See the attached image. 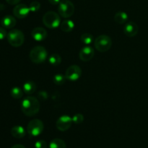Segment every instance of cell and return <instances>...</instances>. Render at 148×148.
Returning a JSON list of instances; mask_svg holds the SVG:
<instances>
[{
    "label": "cell",
    "instance_id": "24",
    "mask_svg": "<svg viewBox=\"0 0 148 148\" xmlns=\"http://www.w3.org/2000/svg\"><path fill=\"white\" fill-rule=\"evenodd\" d=\"M73 123L76 124H79L83 122L84 116L82 114H76L72 117Z\"/></svg>",
    "mask_w": 148,
    "mask_h": 148
},
{
    "label": "cell",
    "instance_id": "12",
    "mask_svg": "<svg viewBox=\"0 0 148 148\" xmlns=\"http://www.w3.org/2000/svg\"><path fill=\"white\" fill-rule=\"evenodd\" d=\"M139 27L134 22H128L124 27V33L128 37H134L138 33Z\"/></svg>",
    "mask_w": 148,
    "mask_h": 148
},
{
    "label": "cell",
    "instance_id": "9",
    "mask_svg": "<svg viewBox=\"0 0 148 148\" xmlns=\"http://www.w3.org/2000/svg\"><path fill=\"white\" fill-rule=\"evenodd\" d=\"M72 118L69 116L64 115L59 117L56 122V128L61 132H65L69 130L72 126Z\"/></svg>",
    "mask_w": 148,
    "mask_h": 148
},
{
    "label": "cell",
    "instance_id": "22",
    "mask_svg": "<svg viewBox=\"0 0 148 148\" xmlns=\"http://www.w3.org/2000/svg\"><path fill=\"white\" fill-rule=\"evenodd\" d=\"M66 78L65 77V75H64L62 74H56L53 76V82L56 85H62L66 82Z\"/></svg>",
    "mask_w": 148,
    "mask_h": 148
},
{
    "label": "cell",
    "instance_id": "30",
    "mask_svg": "<svg viewBox=\"0 0 148 148\" xmlns=\"http://www.w3.org/2000/svg\"><path fill=\"white\" fill-rule=\"evenodd\" d=\"M61 1L62 0H49V3L53 4V5H57V4H59L60 3Z\"/></svg>",
    "mask_w": 148,
    "mask_h": 148
},
{
    "label": "cell",
    "instance_id": "19",
    "mask_svg": "<svg viewBox=\"0 0 148 148\" xmlns=\"http://www.w3.org/2000/svg\"><path fill=\"white\" fill-rule=\"evenodd\" d=\"M49 148H66V145L64 140L56 138L51 141L49 144Z\"/></svg>",
    "mask_w": 148,
    "mask_h": 148
},
{
    "label": "cell",
    "instance_id": "18",
    "mask_svg": "<svg viewBox=\"0 0 148 148\" xmlns=\"http://www.w3.org/2000/svg\"><path fill=\"white\" fill-rule=\"evenodd\" d=\"M114 20L119 24H124L128 20V14L124 12H118L114 16Z\"/></svg>",
    "mask_w": 148,
    "mask_h": 148
},
{
    "label": "cell",
    "instance_id": "5",
    "mask_svg": "<svg viewBox=\"0 0 148 148\" xmlns=\"http://www.w3.org/2000/svg\"><path fill=\"white\" fill-rule=\"evenodd\" d=\"M58 12L61 17L69 18L75 12V6L69 0H62L58 4Z\"/></svg>",
    "mask_w": 148,
    "mask_h": 148
},
{
    "label": "cell",
    "instance_id": "23",
    "mask_svg": "<svg viewBox=\"0 0 148 148\" xmlns=\"http://www.w3.org/2000/svg\"><path fill=\"white\" fill-rule=\"evenodd\" d=\"M80 40L84 44L90 45L92 43V41H93V36H92L90 33H83V34L80 36Z\"/></svg>",
    "mask_w": 148,
    "mask_h": 148
},
{
    "label": "cell",
    "instance_id": "21",
    "mask_svg": "<svg viewBox=\"0 0 148 148\" xmlns=\"http://www.w3.org/2000/svg\"><path fill=\"white\" fill-rule=\"evenodd\" d=\"M10 95L13 98L20 99L23 96V90L19 87H14L10 91Z\"/></svg>",
    "mask_w": 148,
    "mask_h": 148
},
{
    "label": "cell",
    "instance_id": "7",
    "mask_svg": "<svg viewBox=\"0 0 148 148\" xmlns=\"http://www.w3.org/2000/svg\"><path fill=\"white\" fill-rule=\"evenodd\" d=\"M44 125L41 120L33 119L28 123L27 126V132L31 137H38L43 131Z\"/></svg>",
    "mask_w": 148,
    "mask_h": 148
},
{
    "label": "cell",
    "instance_id": "4",
    "mask_svg": "<svg viewBox=\"0 0 148 148\" xmlns=\"http://www.w3.org/2000/svg\"><path fill=\"white\" fill-rule=\"evenodd\" d=\"M7 40L13 47H20L25 41V36L23 32L17 29H12L7 33Z\"/></svg>",
    "mask_w": 148,
    "mask_h": 148
},
{
    "label": "cell",
    "instance_id": "14",
    "mask_svg": "<svg viewBox=\"0 0 148 148\" xmlns=\"http://www.w3.org/2000/svg\"><path fill=\"white\" fill-rule=\"evenodd\" d=\"M1 23L3 27L11 29V28H13V27L15 26L16 20L13 16L6 15L1 19Z\"/></svg>",
    "mask_w": 148,
    "mask_h": 148
},
{
    "label": "cell",
    "instance_id": "17",
    "mask_svg": "<svg viewBox=\"0 0 148 148\" xmlns=\"http://www.w3.org/2000/svg\"><path fill=\"white\" fill-rule=\"evenodd\" d=\"M74 27H75V23L72 20H65L63 22H61L60 28L65 33H69L73 30Z\"/></svg>",
    "mask_w": 148,
    "mask_h": 148
},
{
    "label": "cell",
    "instance_id": "1",
    "mask_svg": "<svg viewBox=\"0 0 148 148\" xmlns=\"http://www.w3.org/2000/svg\"><path fill=\"white\" fill-rule=\"evenodd\" d=\"M21 109L23 114L27 116H34L39 112L40 103L35 97H26L21 103Z\"/></svg>",
    "mask_w": 148,
    "mask_h": 148
},
{
    "label": "cell",
    "instance_id": "13",
    "mask_svg": "<svg viewBox=\"0 0 148 148\" xmlns=\"http://www.w3.org/2000/svg\"><path fill=\"white\" fill-rule=\"evenodd\" d=\"M31 36L36 41H42L47 37V32L43 27H37L32 30Z\"/></svg>",
    "mask_w": 148,
    "mask_h": 148
},
{
    "label": "cell",
    "instance_id": "25",
    "mask_svg": "<svg viewBox=\"0 0 148 148\" xmlns=\"http://www.w3.org/2000/svg\"><path fill=\"white\" fill-rule=\"evenodd\" d=\"M29 8H30V12H37L38 10H39V9L40 8V4L38 1H34L30 3V5H29Z\"/></svg>",
    "mask_w": 148,
    "mask_h": 148
},
{
    "label": "cell",
    "instance_id": "10",
    "mask_svg": "<svg viewBox=\"0 0 148 148\" xmlns=\"http://www.w3.org/2000/svg\"><path fill=\"white\" fill-rule=\"evenodd\" d=\"M29 7L25 4H20L16 5L13 9V14L19 19L25 18L30 13Z\"/></svg>",
    "mask_w": 148,
    "mask_h": 148
},
{
    "label": "cell",
    "instance_id": "16",
    "mask_svg": "<svg viewBox=\"0 0 148 148\" xmlns=\"http://www.w3.org/2000/svg\"><path fill=\"white\" fill-rule=\"evenodd\" d=\"M37 89V86L36 84L33 81H27L24 83L23 87V92L27 95H31V94L34 93Z\"/></svg>",
    "mask_w": 148,
    "mask_h": 148
},
{
    "label": "cell",
    "instance_id": "6",
    "mask_svg": "<svg viewBox=\"0 0 148 148\" xmlns=\"http://www.w3.org/2000/svg\"><path fill=\"white\" fill-rule=\"evenodd\" d=\"M94 45L98 51L106 52L111 49L112 41L109 36L106 35H101L95 38Z\"/></svg>",
    "mask_w": 148,
    "mask_h": 148
},
{
    "label": "cell",
    "instance_id": "32",
    "mask_svg": "<svg viewBox=\"0 0 148 148\" xmlns=\"http://www.w3.org/2000/svg\"><path fill=\"white\" fill-rule=\"evenodd\" d=\"M4 8H5V6H4L3 4H0V11L4 10Z\"/></svg>",
    "mask_w": 148,
    "mask_h": 148
},
{
    "label": "cell",
    "instance_id": "2",
    "mask_svg": "<svg viewBox=\"0 0 148 148\" xmlns=\"http://www.w3.org/2000/svg\"><path fill=\"white\" fill-rule=\"evenodd\" d=\"M47 51L43 46H35L31 49L29 54L30 59L35 64L43 63L47 59Z\"/></svg>",
    "mask_w": 148,
    "mask_h": 148
},
{
    "label": "cell",
    "instance_id": "8",
    "mask_svg": "<svg viewBox=\"0 0 148 148\" xmlns=\"http://www.w3.org/2000/svg\"><path fill=\"white\" fill-rule=\"evenodd\" d=\"M82 75V69L77 65H72L66 69L65 77L69 81H77Z\"/></svg>",
    "mask_w": 148,
    "mask_h": 148
},
{
    "label": "cell",
    "instance_id": "28",
    "mask_svg": "<svg viewBox=\"0 0 148 148\" xmlns=\"http://www.w3.org/2000/svg\"><path fill=\"white\" fill-rule=\"evenodd\" d=\"M38 95H39V96H40V97H39V98H40L41 100H43V101H44V100L47 99V98H48L47 92H45V91H41V92H39Z\"/></svg>",
    "mask_w": 148,
    "mask_h": 148
},
{
    "label": "cell",
    "instance_id": "26",
    "mask_svg": "<svg viewBox=\"0 0 148 148\" xmlns=\"http://www.w3.org/2000/svg\"><path fill=\"white\" fill-rule=\"evenodd\" d=\"M35 147L36 148H47V143L44 140H38L35 144Z\"/></svg>",
    "mask_w": 148,
    "mask_h": 148
},
{
    "label": "cell",
    "instance_id": "20",
    "mask_svg": "<svg viewBox=\"0 0 148 148\" xmlns=\"http://www.w3.org/2000/svg\"><path fill=\"white\" fill-rule=\"evenodd\" d=\"M49 62L52 66H59L62 62V57L58 53H53L49 57Z\"/></svg>",
    "mask_w": 148,
    "mask_h": 148
},
{
    "label": "cell",
    "instance_id": "15",
    "mask_svg": "<svg viewBox=\"0 0 148 148\" xmlns=\"http://www.w3.org/2000/svg\"><path fill=\"white\" fill-rule=\"evenodd\" d=\"M25 130L22 126H14L11 129V134L14 138L21 139L25 136Z\"/></svg>",
    "mask_w": 148,
    "mask_h": 148
},
{
    "label": "cell",
    "instance_id": "3",
    "mask_svg": "<svg viewBox=\"0 0 148 148\" xmlns=\"http://www.w3.org/2000/svg\"><path fill=\"white\" fill-rule=\"evenodd\" d=\"M43 23L46 27L50 29H55L60 26V15L55 12L49 11L43 15Z\"/></svg>",
    "mask_w": 148,
    "mask_h": 148
},
{
    "label": "cell",
    "instance_id": "31",
    "mask_svg": "<svg viewBox=\"0 0 148 148\" xmlns=\"http://www.w3.org/2000/svg\"><path fill=\"white\" fill-rule=\"evenodd\" d=\"M11 148H25V147L23 146V145L17 144V145H13Z\"/></svg>",
    "mask_w": 148,
    "mask_h": 148
},
{
    "label": "cell",
    "instance_id": "29",
    "mask_svg": "<svg viewBox=\"0 0 148 148\" xmlns=\"http://www.w3.org/2000/svg\"><path fill=\"white\" fill-rule=\"evenodd\" d=\"M21 0H6L8 4H11V5H14V4H17Z\"/></svg>",
    "mask_w": 148,
    "mask_h": 148
},
{
    "label": "cell",
    "instance_id": "11",
    "mask_svg": "<svg viewBox=\"0 0 148 148\" xmlns=\"http://www.w3.org/2000/svg\"><path fill=\"white\" fill-rule=\"evenodd\" d=\"M94 54H95V51L93 48L90 46H86L80 50L79 53V57L82 62H86L91 60L93 58Z\"/></svg>",
    "mask_w": 148,
    "mask_h": 148
},
{
    "label": "cell",
    "instance_id": "27",
    "mask_svg": "<svg viewBox=\"0 0 148 148\" xmlns=\"http://www.w3.org/2000/svg\"><path fill=\"white\" fill-rule=\"evenodd\" d=\"M7 36V33L4 27H0V40H4Z\"/></svg>",
    "mask_w": 148,
    "mask_h": 148
}]
</instances>
